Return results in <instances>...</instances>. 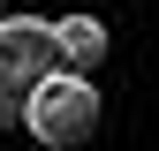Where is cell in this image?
I'll return each mask as SVG.
<instances>
[{"mask_svg": "<svg viewBox=\"0 0 159 151\" xmlns=\"http://www.w3.org/2000/svg\"><path fill=\"white\" fill-rule=\"evenodd\" d=\"M61 68L53 15H0V121H23L30 91Z\"/></svg>", "mask_w": 159, "mask_h": 151, "instance_id": "obj_1", "label": "cell"}, {"mask_svg": "<svg viewBox=\"0 0 159 151\" xmlns=\"http://www.w3.org/2000/svg\"><path fill=\"white\" fill-rule=\"evenodd\" d=\"M23 128H30L46 151H76V144H91V136H98V83H91V76H76V68H53L46 83L30 91Z\"/></svg>", "mask_w": 159, "mask_h": 151, "instance_id": "obj_2", "label": "cell"}, {"mask_svg": "<svg viewBox=\"0 0 159 151\" xmlns=\"http://www.w3.org/2000/svg\"><path fill=\"white\" fill-rule=\"evenodd\" d=\"M53 38H61V68H76V76H91L106 61V23L98 15H53Z\"/></svg>", "mask_w": 159, "mask_h": 151, "instance_id": "obj_3", "label": "cell"}, {"mask_svg": "<svg viewBox=\"0 0 159 151\" xmlns=\"http://www.w3.org/2000/svg\"><path fill=\"white\" fill-rule=\"evenodd\" d=\"M0 15H8V0H0Z\"/></svg>", "mask_w": 159, "mask_h": 151, "instance_id": "obj_4", "label": "cell"}]
</instances>
